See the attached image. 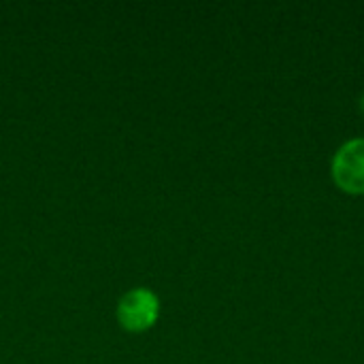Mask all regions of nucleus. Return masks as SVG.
Segmentation results:
<instances>
[{"label":"nucleus","mask_w":364,"mask_h":364,"mask_svg":"<svg viewBox=\"0 0 364 364\" xmlns=\"http://www.w3.org/2000/svg\"><path fill=\"white\" fill-rule=\"evenodd\" d=\"M115 318L128 333H147L160 318V299L149 288H130L117 303Z\"/></svg>","instance_id":"nucleus-1"},{"label":"nucleus","mask_w":364,"mask_h":364,"mask_svg":"<svg viewBox=\"0 0 364 364\" xmlns=\"http://www.w3.org/2000/svg\"><path fill=\"white\" fill-rule=\"evenodd\" d=\"M333 179L350 194H364V136L343 143L333 158Z\"/></svg>","instance_id":"nucleus-2"},{"label":"nucleus","mask_w":364,"mask_h":364,"mask_svg":"<svg viewBox=\"0 0 364 364\" xmlns=\"http://www.w3.org/2000/svg\"><path fill=\"white\" fill-rule=\"evenodd\" d=\"M360 109H363V111H364V94H363V96H360Z\"/></svg>","instance_id":"nucleus-3"}]
</instances>
